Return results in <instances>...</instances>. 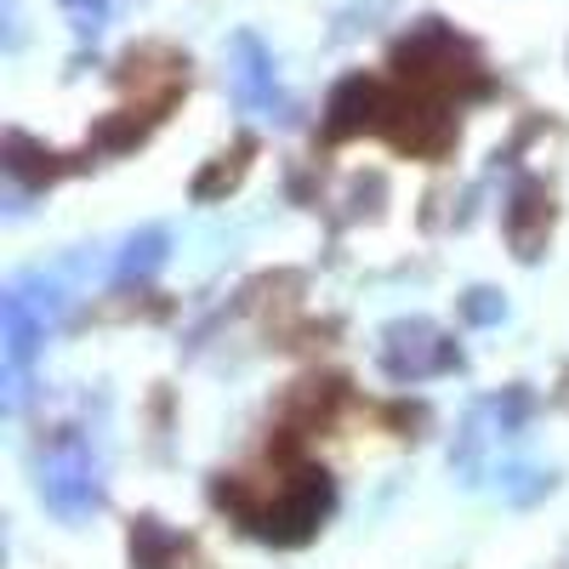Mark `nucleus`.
Instances as JSON below:
<instances>
[{
  "label": "nucleus",
  "instance_id": "f257e3e1",
  "mask_svg": "<svg viewBox=\"0 0 569 569\" xmlns=\"http://www.w3.org/2000/svg\"><path fill=\"white\" fill-rule=\"evenodd\" d=\"M297 445H302V433L279 427L273 445H268V461H273L268 479H246V472H217V479H211V501L246 536H257L268 547H308L325 530L330 507H337V485H330V472L302 461Z\"/></svg>",
  "mask_w": 569,
  "mask_h": 569
},
{
  "label": "nucleus",
  "instance_id": "f03ea898",
  "mask_svg": "<svg viewBox=\"0 0 569 569\" xmlns=\"http://www.w3.org/2000/svg\"><path fill=\"white\" fill-rule=\"evenodd\" d=\"M388 69L405 86L427 91V98H439V103H479V98H490V91H496V74L485 69L479 46H472L467 34H456L445 18L410 23L393 40Z\"/></svg>",
  "mask_w": 569,
  "mask_h": 569
},
{
  "label": "nucleus",
  "instance_id": "7ed1b4c3",
  "mask_svg": "<svg viewBox=\"0 0 569 569\" xmlns=\"http://www.w3.org/2000/svg\"><path fill=\"white\" fill-rule=\"evenodd\" d=\"M376 365H382L388 382L410 388V382H433V376L461 370V348L433 319H393V325H382V337H376Z\"/></svg>",
  "mask_w": 569,
  "mask_h": 569
},
{
  "label": "nucleus",
  "instance_id": "20e7f679",
  "mask_svg": "<svg viewBox=\"0 0 569 569\" xmlns=\"http://www.w3.org/2000/svg\"><path fill=\"white\" fill-rule=\"evenodd\" d=\"M40 501L52 507L63 525H86L91 512L103 507V467L91 456V445L80 433L58 439L40 461Z\"/></svg>",
  "mask_w": 569,
  "mask_h": 569
},
{
  "label": "nucleus",
  "instance_id": "39448f33",
  "mask_svg": "<svg viewBox=\"0 0 569 569\" xmlns=\"http://www.w3.org/2000/svg\"><path fill=\"white\" fill-rule=\"evenodd\" d=\"M382 137L410 160H445L456 149V103H439L416 86L388 91V114H382Z\"/></svg>",
  "mask_w": 569,
  "mask_h": 569
},
{
  "label": "nucleus",
  "instance_id": "423d86ee",
  "mask_svg": "<svg viewBox=\"0 0 569 569\" xmlns=\"http://www.w3.org/2000/svg\"><path fill=\"white\" fill-rule=\"evenodd\" d=\"M228 91H233V103H240L246 114H268V120H279V126L297 120V103L279 91L273 52H268L251 29H240V34L228 40Z\"/></svg>",
  "mask_w": 569,
  "mask_h": 569
},
{
  "label": "nucleus",
  "instance_id": "0eeeda50",
  "mask_svg": "<svg viewBox=\"0 0 569 569\" xmlns=\"http://www.w3.org/2000/svg\"><path fill=\"white\" fill-rule=\"evenodd\" d=\"M46 325H52V313L34 308L29 284L18 279L7 297H0V342H7V410L23 405V370L34 359V348L46 342Z\"/></svg>",
  "mask_w": 569,
  "mask_h": 569
},
{
  "label": "nucleus",
  "instance_id": "6e6552de",
  "mask_svg": "<svg viewBox=\"0 0 569 569\" xmlns=\"http://www.w3.org/2000/svg\"><path fill=\"white\" fill-rule=\"evenodd\" d=\"M382 114H388V86L376 74L337 80V91L325 98V120H319L325 149H337L348 137H365V131H382Z\"/></svg>",
  "mask_w": 569,
  "mask_h": 569
},
{
  "label": "nucleus",
  "instance_id": "1a4fd4ad",
  "mask_svg": "<svg viewBox=\"0 0 569 569\" xmlns=\"http://www.w3.org/2000/svg\"><path fill=\"white\" fill-rule=\"evenodd\" d=\"M501 233L518 262H541L547 240H552V188L541 177H518L512 194L501 206Z\"/></svg>",
  "mask_w": 569,
  "mask_h": 569
},
{
  "label": "nucleus",
  "instance_id": "9d476101",
  "mask_svg": "<svg viewBox=\"0 0 569 569\" xmlns=\"http://www.w3.org/2000/svg\"><path fill=\"white\" fill-rule=\"evenodd\" d=\"M0 166H7V177H12V200H23V194H40V188H52V182L86 171L91 160L86 154L40 149L29 131H7V142H0Z\"/></svg>",
  "mask_w": 569,
  "mask_h": 569
},
{
  "label": "nucleus",
  "instance_id": "9b49d317",
  "mask_svg": "<svg viewBox=\"0 0 569 569\" xmlns=\"http://www.w3.org/2000/svg\"><path fill=\"white\" fill-rule=\"evenodd\" d=\"M348 399V382L342 376H308V382H297L291 393H284V421L279 427H291V433H319V427H330V416H337V405Z\"/></svg>",
  "mask_w": 569,
  "mask_h": 569
},
{
  "label": "nucleus",
  "instance_id": "f8f14e48",
  "mask_svg": "<svg viewBox=\"0 0 569 569\" xmlns=\"http://www.w3.org/2000/svg\"><path fill=\"white\" fill-rule=\"evenodd\" d=\"M188 558V536L160 525L154 512H142L131 525V569H177Z\"/></svg>",
  "mask_w": 569,
  "mask_h": 569
},
{
  "label": "nucleus",
  "instance_id": "ddd939ff",
  "mask_svg": "<svg viewBox=\"0 0 569 569\" xmlns=\"http://www.w3.org/2000/svg\"><path fill=\"white\" fill-rule=\"evenodd\" d=\"M171 257V233L166 228H142L131 233V240L120 246V262H114V279L120 284H142V279H154Z\"/></svg>",
  "mask_w": 569,
  "mask_h": 569
},
{
  "label": "nucleus",
  "instance_id": "4468645a",
  "mask_svg": "<svg viewBox=\"0 0 569 569\" xmlns=\"http://www.w3.org/2000/svg\"><path fill=\"white\" fill-rule=\"evenodd\" d=\"M251 160H257V137H240L233 149H222V154L194 177V200H222V194H233V188L246 182Z\"/></svg>",
  "mask_w": 569,
  "mask_h": 569
},
{
  "label": "nucleus",
  "instance_id": "2eb2a0df",
  "mask_svg": "<svg viewBox=\"0 0 569 569\" xmlns=\"http://www.w3.org/2000/svg\"><path fill=\"white\" fill-rule=\"evenodd\" d=\"M58 7H63V18H69V29H74L80 46L98 40L109 29V0H58Z\"/></svg>",
  "mask_w": 569,
  "mask_h": 569
},
{
  "label": "nucleus",
  "instance_id": "dca6fc26",
  "mask_svg": "<svg viewBox=\"0 0 569 569\" xmlns=\"http://www.w3.org/2000/svg\"><path fill=\"white\" fill-rule=\"evenodd\" d=\"M461 319H467V325H501V319H507L501 291H490V284H472V291L461 297Z\"/></svg>",
  "mask_w": 569,
  "mask_h": 569
}]
</instances>
